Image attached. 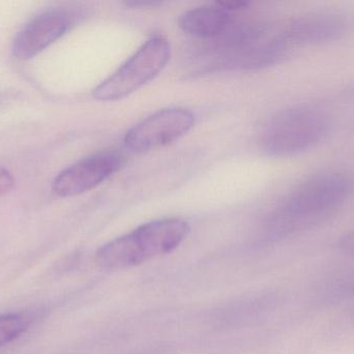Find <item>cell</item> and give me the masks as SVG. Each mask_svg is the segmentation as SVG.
Here are the masks:
<instances>
[{
	"mask_svg": "<svg viewBox=\"0 0 354 354\" xmlns=\"http://www.w3.org/2000/svg\"><path fill=\"white\" fill-rule=\"evenodd\" d=\"M195 124L191 110L169 107L159 110L133 126L124 136L127 149L145 153L171 145L185 136Z\"/></svg>",
	"mask_w": 354,
	"mask_h": 354,
	"instance_id": "5",
	"label": "cell"
},
{
	"mask_svg": "<svg viewBox=\"0 0 354 354\" xmlns=\"http://www.w3.org/2000/svg\"><path fill=\"white\" fill-rule=\"evenodd\" d=\"M127 6H133V8H138V6H156L161 4L159 1H129L126 2Z\"/></svg>",
	"mask_w": 354,
	"mask_h": 354,
	"instance_id": "14",
	"label": "cell"
},
{
	"mask_svg": "<svg viewBox=\"0 0 354 354\" xmlns=\"http://www.w3.org/2000/svg\"><path fill=\"white\" fill-rule=\"evenodd\" d=\"M169 41L162 35L147 39L113 74L93 91L97 101H118L156 78L170 60Z\"/></svg>",
	"mask_w": 354,
	"mask_h": 354,
	"instance_id": "4",
	"label": "cell"
},
{
	"mask_svg": "<svg viewBox=\"0 0 354 354\" xmlns=\"http://www.w3.org/2000/svg\"><path fill=\"white\" fill-rule=\"evenodd\" d=\"M353 191L348 172L324 170L312 175L287 195L268 222V233L282 238L313 228L342 207Z\"/></svg>",
	"mask_w": 354,
	"mask_h": 354,
	"instance_id": "1",
	"label": "cell"
},
{
	"mask_svg": "<svg viewBox=\"0 0 354 354\" xmlns=\"http://www.w3.org/2000/svg\"><path fill=\"white\" fill-rule=\"evenodd\" d=\"M178 25L187 35L199 39H216L228 31L231 15L216 3L198 6L180 15Z\"/></svg>",
	"mask_w": 354,
	"mask_h": 354,
	"instance_id": "9",
	"label": "cell"
},
{
	"mask_svg": "<svg viewBox=\"0 0 354 354\" xmlns=\"http://www.w3.org/2000/svg\"><path fill=\"white\" fill-rule=\"evenodd\" d=\"M330 129V118L317 108L308 105L286 108L266 124L262 148L272 157L299 155L319 145Z\"/></svg>",
	"mask_w": 354,
	"mask_h": 354,
	"instance_id": "3",
	"label": "cell"
},
{
	"mask_svg": "<svg viewBox=\"0 0 354 354\" xmlns=\"http://www.w3.org/2000/svg\"><path fill=\"white\" fill-rule=\"evenodd\" d=\"M339 247L347 253L354 254V230L341 236Z\"/></svg>",
	"mask_w": 354,
	"mask_h": 354,
	"instance_id": "13",
	"label": "cell"
},
{
	"mask_svg": "<svg viewBox=\"0 0 354 354\" xmlns=\"http://www.w3.org/2000/svg\"><path fill=\"white\" fill-rule=\"evenodd\" d=\"M15 187V178L6 168H0V197L8 195Z\"/></svg>",
	"mask_w": 354,
	"mask_h": 354,
	"instance_id": "11",
	"label": "cell"
},
{
	"mask_svg": "<svg viewBox=\"0 0 354 354\" xmlns=\"http://www.w3.org/2000/svg\"><path fill=\"white\" fill-rule=\"evenodd\" d=\"M220 8L223 10H226L228 12H237V10H243L249 6V2L247 1H239V0H231V1H220L216 2Z\"/></svg>",
	"mask_w": 354,
	"mask_h": 354,
	"instance_id": "12",
	"label": "cell"
},
{
	"mask_svg": "<svg viewBox=\"0 0 354 354\" xmlns=\"http://www.w3.org/2000/svg\"><path fill=\"white\" fill-rule=\"evenodd\" d=\"M75 16L66 10H52L35 17L19 31L12 42V53L18 60L35 57L57 41L74 24Z\"/></svg>",
	"mask_w": 354,
	"mask_h": 354,
	"instance_id": "8",
	"label": "cell"
},
{
	"mask_svg": "<svg viewBox=\"0 0 354 354\" xmlns=\"http://www.w3.org/2000/svg\"><path fill=\"white\" fill-rule=\"evenodd\" d=\"M30 326L28 316L6 314L0 316V347L8 344L24 334Z\"/></svg>",
	"mask_w": 354,
	"mask_h": 354,
	"instance_id": "10",
	"label": "cell"
},
{
	"mask_svg": "<svg viewBox=\"0 0 354 354\" xmlns=\"http://www.w3.org/2000/svg\"><path fill=\"white\" fill-rule=\"evenodd\" d=\"M120 152L105 151L83 158L68 166L54 179L52 189L58 197L82 195L105 182L124 166Z\"/></svg>",
	"mask_w": 354,
	"mask_h": 354,
	"instance_id": "6",
	"label": "cell"
},
{
	"mask_svg": "<svg viewBox=\"0 0 354 354\" xmlns=\"http://www.w3.org/2000/svg\"><path fill=\"white\" fill-rule=\"evenodd\" d=\"M191 232L180 218L153 220L106 243L97 254V262L108 270L136 267L176 251Z\"/></svg>",
	"mask_w": 354,
	"mask_h": 354,
	"instance_id": "2",
	"label": "cell"
},
{
	"mask_svg": "<svg viewBox=\"0 0 354 354\" xmlns=\"http://www.w3.org/2000/svg\"><path fill=\"white\" fill-rule=\"evenodd\" d=\"M348 15L338 12H316L304 15L286 25L280 35L291 49L305 46L332 43L346 37L353 30Z\"/></svg>",
	"mask_w": 354,
	"mask_h": 354,
	"instance_id": "7",
	"label": "cell"
}]
</instances>
